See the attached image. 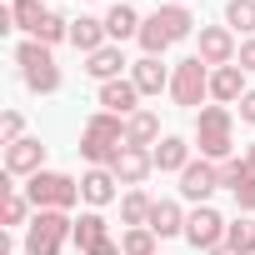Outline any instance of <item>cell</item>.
<instances>
[{"mask_svg":"<svg viewBox=\"0 0 255 255\" xmlns=\"http://www.w3.org/2000/svg\"><path fill=\"white\" fill-rule=\"evenodd\" d=\"M195 145H200V160H235V110L230 105H200L195 110Z\"/></svg>","mask_w":255,"mask_h":255,"instance_id":"1","label":"cell"},{"mask_svg":"<svg viewBox=\"0 0 255 255\" xmlns=\"http://www.w3.org/2000/svg\"><path fill=\"white\" fill-rule=\"evenodd\" d=\"M120 150H125V120L110 115V110H95L85 120V130H80V155L90 165H110Z\"/></svg>","mask_w":255,"mask_h":255,"instance_id":"2","label":"cell"},{"mask_svg":"<svg viewBox=\"0 0 255 255\" xmlns=\"http://www.w3.org/2000/svg\"><path fill=\"white\" fill-rule=\"evenodd\" d=\"M15 65H20V75H25V85H30L35 95H55V90H60V65H55L50 45L20 40V45H15Z\"/></svg>","mask_w":255,"mask_h":255,"instance_id":"3","label":"cell"},{"mask_svg":"<svg viewBox=\"0 0 255 255\" xmlns=\"http://www.w3.org/2000/svg\"><path fill=\"white\" fill-rule=\"evenodd\" d=\"M75 235V220L65 210H35L25 230V255H60V245Z\"/></svg>","mask_w":255,"mask_h":255,"instance_id":"4","label":"cell"},{"mask_svg":"<svg viewBox=\"0 0 255 255\" xmlns=\"http://www.w3.org/2000/svg\"><path fill=\"white\" fill-rule=\"evenodd\" d=\"M25 195H30L35 210H70L80 200V180H70L60 170H40V175L25 180Z\"/></svg>","mask_w":255,"mask_h":255,"instance_id":"5","label":"cell"},{"mask_svg":"<svg viewBox=\"0 0 255 255\" xmlns=\"http://www.w3.org/2000/svg\"><path fill=\"white\" fill-rule=\"evenodd\" d=\"M205 95H210V65H205L200 55L180 60V65L170 70V100H175L180 110H200Z\"/></svg>","mask_w":255,"mask_h":255,"instance_id":"6","label":"cell"},{"mask_svg":"<svg viewBox=\"0 0 255 255\" xmlns=\"http://www.w3.org/2000/svg\"><path fill=\"white\" fill-rule=\"evenodd\" d=\"M185 240H190L195 250H215V245H225V215L210 210V205H195V210L185 215Z\"/></svg>","mask_w":255,"mask_h":255,"instance_id":"7","label":"cell"},{"mask_svg":"<svg viewBox=\"0 0 255 255\" xmlns=\"http://www.w3.org/2000/svg\"><path fill=\"white\" fill-rule=\"evenodd\" d=\"M235 55H240V40H235L230 25H200V60H205L210 70L235 65Z\"/></svg>","mask_w":255,"mask_h":255,"instance_id":"8","label":"cell"},{"mask_svg":"<svg viewBox=\"0 0 255 255\" xmlns=\"http://www.w3.org/2000/svg\"><path fill=\"white\" fill-rule=\"evenodd\" d=\"M210 190H220V165H215V160H190V165L180 170V195L195 200V205H205Z\"/></svg>","mask_w":255,"mask_h":255,"instance_id":"9","label":"cell"},{"mask_svg":"<svg viewBox=\"0 0 255 255\" xmlns=\"http://www.w3.org/2000/svg\"><path fill=\"white\" fill-rule=\"evenodd\" d=\"M45 170V145L35 140V135H25V140H15V145H5V175H40Z\"/></svg>","mask_w":255,"mask_h":255,"instance_id":"10","label":"cell"},{"mask_svg":"<svg viewBox=\"0 0 255 255\" xmlns=\"http://www.w3.org/2000/svg\"><path fill=\"white\" fill-rule=\"evenodd\" d=\"M110 170H115V180H120V185H130V190H135V185H140V180H145V175L155 170V150L125 145V150H120V155L110 160Z\"/></svg>","mask_w":255,"mask_h":255,"instance_id":"11","label":"cell"},{"mask_svg":"<svg viewBox=\"0 0 255 255\" xmlns=\"http://www.w3.org/2000/svg\"><path fill=\"white\" fill-rule=\"evenodd\" d=\"M100 105H105L110 115H120V120L135 115V110H140V90H135V80H130V75L105 80V85H100Z\"/></svg>","mask_w":255,"mask_h":255,"instance_id":"12","label":"cell"},{"mask_svg":"<svg viewBox=\"0 0 255 255\" xmlns=\"http://www.w3.org/2000/svg\"><path fill=\"white\" fill-rule=\"evenodd\" d=\"M115 185H120V180H115V170H110V165H90V170L80 175V200L100 210V205H110V200H115Z\"/></svg>","mask_w":255,"mask_h":255,"instance_id":"13","label":"cell"},{"mask_svg":"<svg viewBox=\"0 0 255 255\" xmlns=\"http://www.w3.org/2000/svg\"><path fill=\"white\" fill-rule=\"evenodd\" d=\"M165 135H160V115L155 110H135L125 115V145H140V150H155Z\"/></svg>","mask_w":255,"mask_h":255,"instance_id":"14","label":"cell"},{"mask_svg":"<svg viewBox=\"0 0 255 255\" xmlns=\"http://www.w3.org/2000/svg\"><path fill=\"white\" fill-rule=\"evenodd\" d=\"M210 100H215V105H240V100H245V70H240V65L210 70Z\"/></svg>","mask_w":255,"mask_h":255,"instance_id":"15","label":"cell"},{"mask_svg":"<svg viewBox=\"0 0 255 255\" xmlns=\"http://www.w3.org/2000/svg\"><path fill=\"white\" fill-rule=\"evenodd\" d=\"M130 80H135L140 95H160V90H170V70L160 65V55H140V60L130 65Z\"/></svg>","mask_w":255,"mask_h":255,"instance_id":"16","label":"cell"},{"mask_svg":"<svg viewBox=\"0 0 255 255\" xmlns=\"http://www.w3.org/2000/svg\"><path fill=\"white\" fill-rule=\"evenodd\" d=\"M70 45H75L80 55H95V50H105V45H110V35H105V20H95V15H80V20H70Z\"/></svg>","mask_w":255,"mask_h":255,"instance_id":"17","label":"cell"},{"mask_svg":"<svg viewBox=\"0 0 255 255\" xmlns=\"http://www.w3.org/2000/svg\"><path fill=\"white\" fill-rule=\"evenodd\" d=\"M150 210H155V200H150L140 185L120 195V225H125V230H135V225H150Z\"/></svg>","mask_w":255,"mask_h":255,"instance_id":"18","label":"cell"},{"mask_svg":"<svg viewBox=\"0 0 255 255\" xmlns=\"http://www.w3.org/2000/svg\"><path fill=\"white\" fill-rule=\"evenodd\" d=\"M120 70H125V55H120V45H105V50L85 55V75H95L100 85H105V80H120Z\"/></svg>","mask_w":255,"mask_h":255,"instance_id":"19","label":"cell"},{"mask_svg":"<svg viewBox=\"0 0 255 255\" xmlns=\"http://www.w3.org/2000/svg\"><path fill=\"white\" fill-rule=\"evenodd\" d=\"M140 15H135V5H115L110 15H105V35H110V45H120V40H130V35H140Z\"/></svg>","mask_w":255,"mask_h":255,"instance_id":"20","label":"cell"},{"mask_svg":"<svg viewBox=\"0 0 255 255\" xmlns=\"http://www.w3.org/2000/svg\"><path fill=\"white\" fill-rule=\"evenodd\" d=\"M155 20H160V30L170 35V45H175V40H185V35H195V15H190L185 5H160V10H155Z\"/></svg>","mask_w":255,"mask_h":255,"instance_id":"21","label":"cell"},{"mask_svg":"<svg viewBox=\"0 0 255 255\" xmlns=\"http://www.w3.org/2000/svg\"><path fill=\"white\" fill-rule=\"evenodd\" d=\"M190 165V140H180V135H165L160 145H155V170H185Z\"/></svg>","mask_w":255,"mask_h":255,"instance_id":"22","label":"cell"},{"mask_svg":"<svg viewBox=\"0 0 255 255\" xmlns=\"http://www.w3.org/2000/svg\"><path fill=\"white\" fill-rule=\"evenodd\" d=\"M150 230L165 240V235H185V210L175 205V200H155V210H150Z\"/></svg>","mask_w":255,"mask_h":255,"instance_id":"23","label":"cell"},{"mask_svg":"<svg viewBox=\"0 0 255 255\" xmlns=\"http://www.w3.org/2000/svg\"><path fill=\"white\" fill-rule=\"evenodd\" d=\"M70 240L80 245V255H85V250H95L100 240H110V230H105V215H100V210H85V215L75 220V235H70Z\"/></svg>","mask_w":255,"mask_h":255,"instance_id":"24","label":"cell"},{"mask_svg":"<svg viewBox=\"0 0 255 255\" xmlns=\"http://www.w3.org/2000/svg\"><path fill=\"white\" fill-rule=\"evenodd\" d=\"M10 15H15V30H25V35L35 40L50 10H45V0H15V5H10Z\"/></svg>","mask_w":255,"mask_h":255,"instance_id":"25","label":"cell"},{"mask_svg":"<svg viewBox=\"0 0 255 255\" xmlns=\"http://www.w3.org/2000/svg\"><path fill=\"white\" fill-rule=\"evenodd\" d=\"M225 245H230V250H240V255H255V220H250V215H240L235 225H225Z\"/></svg>","mask_w":255,"mask_h":255,"instance_id":"26","label":"cell"},{"mask_svg":"<svg viewBox=\"0 0 255 255\" xmlns=\"http://www.w3.org/2000/svg\"><path fill=\"white\" fill-rule=\"evenodd\" d=\"M155 240H160V235H155L150 225H135V230L120 235V250H125V255H155Z\"/></svg>","mask_w":255,"mask_h":255,"instance_id":"27","label":"cell"},{"mask_svg":"<svg viewBox=\"0 0 255 255\" xmlns=\"http://www.w3.org/2000/svg\"><path fill=\"white\" fill-rule=\"evenodd\" d=\"M225 25L235 35H250L255 30V0H230V5H225Z\"/></svg>","mask_w":255,"mask_h":255,"instance_id":"28","label":"cell"},{"mask_svg":"<svg viewBox=\"0 0 255 255\" xmlns=\"http://www.w3.org/2000/svg\"><path fill=\"white\" fill-rule=\"evenodd\" d=\"M25 220H30V195L5 190V225H25Z\"/></svg>","mask_w":255,"mask_h":255,"instance_id":"29","label":"cell"},{"mask_svg":"<svg viewBox=\"0 0 255 255\" xmlns=\"http://www.w3.org/2000/svg\"><path fill=\"white\" fill-rule=\"evenodd\" d=\"M0 140H5V145L25 140V115H20V110H5V115H0Z\"/></svg>","mask_w":255,"mask_h":255,"instance_id":"30","label":"cell"},{"mask_svg":"<svg viewBox=\"0 0 255 255\" xmlns=\"http://www.w3.org/2000/svg\"><path fill=\"white\" fill-rule=\"evenodd\" d=\"M245 175H250V165H245V160H225V165H220V185H225V190H235Z\"/></svg>","mask_w":255,"mask_h":255,"instance_id":"31","label":"cell"},{"mask_svg":"<svg viewBox=\"0 0 255 255\" xmlns=\"http://www.w3.org/2000/svg\"><path fill=\"white\" fill-rule=\"evenodd\" d=\"M230 195H235V205H240V210L250 215V210H255V170H250V175H245V180H240V185H235Z\"/></svg>","mask_w":255,"mask_h":255,"instance_id":"32","label":"cell"},{"mask_svg":"<svg viewBox=\"0 0 255 255\" xmlns=\"http://www.w3.org/2000/svg\"><path fill=\"white\" fill-rule=\"evenodd\" d=\"M235 65H240V70H255V35H250V40H240V55H235Z\"/></svg>","mask_w":255,"mask_h":255,"instance_id":"33","label":"cell"},{"mask_svg":"<svg viewBox=\"0 0 255 255\" xmlns=\"http://www.w3.org/2000/svg\"><path fill=\"white\" fill-rule=\"evenodd\" d=\"M240 120L255 125V90H245V100H240Z\"/></svg>","mask_w":255,"mask_h":255,"instance_id":"34","label":"cell"},{"mask_svg":"<svg viewBox=\"0 0 255 255\" xmlns=\"http://www.w3.org/2000/svg\"><path fill=\"white\" fill-rule=\"evenodd\" d=\"M85 255H125V250H120V240H100V245L85 250Z\"/></svg>","mask_w":255,"mask_h":255,"instance_id":"35","label":"cell"},{"mask_svg":"<svg viewBox=\"0 0 255 255\" xmlns=\"http://www.w3.org/2000/svg\"><path fill=\"white\" fill-rule=\"evenodd\" d=\"M240 160H245V165H250V170H255V140H250V145H245V155H240Z\"/></svg>","mask_w":255,"mask_h":255,"instance_id":"36","label":"cell"},{"mask_svg":"<svg viewBox=\"0 0 255 255\" xmlns=\"http://www.w3.org/2000/svg\"><path fill=\"white\" fill-rule=\"evenodd\" d=\"M205 255H240V250H230V245H215V250H205Z\"/></svg>","mask_w":255,"mask_h":255,"instance_id":"37","label":"cell"},{"mask_svg":"<svg viewBox=\"0 0 255 255\" xmlns=\"http://www.w3.org/2000/svg\"><path fill=\"white\" fill-rule=\"evenodd\" d=\"M165 5H185V0H165Z\"/></svg>","mask_w":255,"mask_h":255,"instance_id":"38","label":"cell"}]
</instances>
